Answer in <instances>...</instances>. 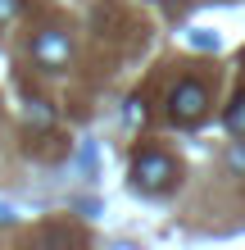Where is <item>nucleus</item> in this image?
<instances>
[{"instance_id":"f257e3e1","label":"nucleus","mask_w":245,"mask_h":250,"mask_svg":"<svg viewBox=\"0 0 245 250\" xmlns=\"http://www.w3.org/2000/svg\"><path fill=\"white\" fill-rule=\"evenodd\" d=\"M182 178V168H177V159L164 155V150H141L132 159V187L136 191H146V196H159V191H172Z\"/></svg>"},{"instance_id":"f03ea898","label":"nucleus","mask_w":245,"mask_h":250,"mask_svg":"<svg viewBox=\"0 0 245 250\" xmlns=\"http://www.w3.org/2000/svg\"><path fill=\"white\" fill-rule=\"evenodd\" d=\"M205 114H209V91H205L195 78H186V82H177V86L168 91V119H172V123L195 127V123H205Z\"/></svg>"},{"instance_id":"7ed1b4c3","label":"nucleus","mask_w":245,"mask_h":250,"mask_svg":"<svg viewBox=\"0 0 245 250\" xmlns=\"http://www.w3.org/2000/svg\"><path fill=\"white\" fill-rule=\"evenodd\" d=\"M32 60L37 68H46V73H59L73 64V37L64 32V27H46V32H37L32 37Z\"/></svg>"},{"instance_id":"20e7f679","label":"nucleus","mask_w":245,"mask_h":250,"mask_svg":"<svg viewBox=\"0 0 245 250\" xmlns=\"http://www.w3.org/2000/svg\"><path fill=\"white\" fill-rule=\"evenodd\" d=\"M223 127H227V137H245V91L232 96V105L223 114Z\"/></svg>"},{"instance_id":"39448f33","label":"nucleus","mask_w":245,"mask_h":250,"mask_svg":"<svg viewBox=\"0 0 245 250\" xmlns=\"http://www.w3.org/2000/svg\"><path fill=\"white\" fill-rule=\"evenodd\" d=\"M23 119H27V127H50V123H55V109L46 105V100H27Z\"/></svg>"},{"instance_id":"423d86ee","label":"nucleus","mask_w":245,"mask_h":250,"mask_svg":"<svg viewBox=\"0 0 245 250\" xmlns=\"http://www.w3.org/2000/svg\"><path fill=\"white\" fill-rule=\"evenodd\" d=\"M227 168L245 178V137H236V141H232V150H227Z\"/></svg>"},{"instance_id":"0eeeda50","label":"nucleus","mask_w":245,"mask_h":250,"mask_svg":"<svg viewBox=\"0 0 245 250\" xmlns=\"http://www.w3.org/2000/svg\"><path fill=\"white\" fill-rule=\"evenodd\" d=\"M19 9H23V0H0V27H9L19 19Z\"/></svg>"},{"instance_id":"6e6552de","label":"nucleus","mask_w":245,"mask_h":250,"mask_svg":"<svg viewBox=\"0 0 245 250\" xmlns=\"http://www.w3.org/2000/svg\"><path fill=\"white\" fill-rule=\"evenodd\" d=\"M9 218H14V209H9L5 200H0V223H9Z\"/></svg>"}]
</instances>
